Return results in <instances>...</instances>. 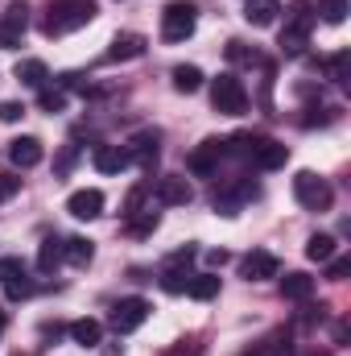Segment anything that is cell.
Listing matches in <instances>:
<instances>
[{
    "label": "cell",
    "mask_w": 351,
    "mask_h": 356,
    "mask_svg": "<svg viewBox=\"0 0 351 356\" xmlns=\"http://www.w3.org/2000/svg\"><path fill=\"white\" fill-rule=\"evenodd\" d=\"M228 149H236L240 158H248L257 170H281L289 162V149L281 141H273V137H261V133H240V137L228 141Z\"/></svg>",
    "instance_id": "cell-1"
},
{
    "label": "cell",
    "mask_w": 351,
    "mask_h": 356,
    "mask_svg": "<svg viewBox=\"0 0 351 356\" xmlns=\"http://www.w3.org/2000/svg\"><path fill=\"white\" fill-rule=\"evenodd\" d=\"M95 21V0H54L46 21H42V33L46 38H62V33H75Z\"/></svg>",
    "instance_id": "cell-2"
},
{
    "label": "cell",
    "mask_w": 351,
    "mask_h": 356,
    "mask_svg": "<svg viewBox=\"0 0 351 356\" xmlns=\"http://www.w3.org/2000/svg\"><path fill=\"white\" fill-rule=\"evenodd\" d=\"M314 21H318V13H314V4H310V0L289 4L285 25H281V50H285V54H302V50H306V42H310Z\"/></svg>",
    "instance_id": "cell-3"
},
{
    "label": "cell",
    "mask_w": 351,
    "mask_h": 356,
    "mask_svg": "<svg viewBox=\"0 0 351 356\" xmlns=\"http://www.w3.org/2000/svg\"><path fill=\"white\" fill-rule=\"evenodd\" d=\"M194 25H198L194 0H170V4L162 8V38H166V42H186V38L194 33Z\"/></svg>",
    "instance_id": "cell-4"
},
{
    "label": "cell",
    "mask_w": 351,
    "mask_h": 356,
    "mask_svg": "<svg viewBox=\"0 0 351 356\" xmlns=\"http://www.w3.org/2000/svg\"><path fill=\"white\" fill-rule=\"evenodd\" d=\"M211 104H215V112H223V116H244V112H248V88H244V79L219 75V79L211 83Z\"/></svg>",
    "instance_id": "cell-5"
},
{
    "label": "cell",
    "mask_w": 351,
    "mask_h": 356,
    "mask_svg": "<svg viewBox=\"0 0 351 356\" xmlns=\"http://www.w3.org/2000/svg\"><path fill=\"white\" fill-rule=\"evenodd\" d=\"M293 199H298L306 211H327L331 199H335V191H331L327 178H318L314 170H298V178H293Z\"/></svg>",
    "instance_id": "cell-6"
},
{
    "label": "cell",
    "mask_w": 351,
    "mask_h": 356,
    "mask_svg": "<svg viewBox=\"0 0 351 356\" xmlns=\"http://www.w3.org/2000/svg\"><path fill=\"white\" fill-rule=\"evenodd\" d=\"M149 311H153V307H149L145 298H137V294H132V298H120V302L112 307V327H116L120 336H128V332H137V327L149 319Z\"/></svg>",
    "instance_id": "cell-7"
},
{
    "label": "cell",
    "mask_w": 351,
    "mask_h": 356,
    "mask_svg": "<svg viewBox=\"0 0 351 356\" xmlns=\"http://www.w3.org/2000/svg\"><path fill=\"white\" fill-rule=\"evenodd\" d=\"M0 286H4V294H8L12 302H21V298H29V294H33V277L25 273V266H21L17 257L0 261Z\"/></svg>",
    "instance_id": "cell-8"
},
{
    "label": "cell",
    "mask_w": 351,
    "mask_h": 356,
    "mask_svg": "<svg viewBox=\"0 0 351 356\" xmlns=\"http://www.w3.org/2000/svg\"><path fill=\"white\" fill-rule=\"evenodd\" d=\"M25 25H29V4H25V0H12V4L4 8V21H0V46L12 50V46L21 42Z\"/></svg>",
    "instance_id": "cell-9"
},
{
    "label": "cell",
    "mask_w": 351,
    "mask_h": 356,
    "mask_svg": "<svg viewBox=\"0 0 351 356\" xmlns=\"http://www.w3.org/2000/svg\"><path fill=\"white\" fill-rule=\"evenodd\" d=\"M153 199H157L162 207H186V203L194 199V186H190L186 178H178V175H166V178H157Z\"/></svg>",
    "instance_id": "cell-10"
},
{
    "label": "cell",
    "mask_w": 351,
    "mask_h": 356,
    "mask_svg": "<svg viewBox=\"0 0 351 356\" xmlns=\"http://www.w3.org/2000/svg\"><path fill=\"white\" fill-rule=\"evenodd\" d=\"M240 273H244L248 282H268V277H277V273H281V261H277L268 249H252V253L240 261Z\"/></svg>",
    "instance_id": "cell-11"
},
{
    "label": "cell",
    "mask_w": 351,
    "mask_h": 356,
    "mask_svg": "<svg viewBox=\"0 0 351 356\" xmlns=\"http://www.w3.org/2000/svg\"><path fill=\"white\" fill-rule=\"evenodd\" d=\"M145 54V38L141 33H132V29H124V33H116L112 38V46H108V63H132V58H141Z\"/></svg>",
    "instance_id": "cell-12"
},
{
    "label": "cell",
    "mask_w": 351,
    "mask_h": 356,
    "mask_svg": "<svg viewBox=\"0 0 351 356\" xmlns=\"http://www.w3.org/2000/svg\"><path fill=\"white\" fill-rule=\"evenodd\" d=\"M67 211H71L75 220H95V216H103V191H95V186L75 191V195L67 199Z\"/></svg>",
    "instance_id": "cell-13"
},
{
    "label": "cell",
    "mask_w": 351,
    "mask_h": 356,
    "mask_svg": "<svg viewBox=\"0 0 351 356\" xmlns=\"http://www.w3.org/2000/svg\"><path fill=\"white\" fill-rule=\"evenodd\" d=\"M228 154V141H219V137H207L194 154H190V170L194 175H211L215 166H219V158Z\"/></svg>",
    "instance_id": "cell-14"
},
{
    "label": "cell",
    "mask_w": 351,
    "mask_h": 356,
    "mask_svg": "<svg viewBox=\"0 0 351 356\" xmlns=\"http://www.w3.org/2000/svg\"><path fill=\"white\" fill-rule=\"evenodd\" d=\"M157 141H162V137H157V133H149V129H145V133H137V137L124 145L128 162H141L145 170H153V162H157Z\"/></svg>",
    "instance_id": "cell-15"
},
{
    "label": "cell",
    "mask_w": 351,
    "mask_h": 356,
    "mask_svg": "<svg viewBox=\"0 0 351 356\" xmlns=\"http://www.w3.org/2000/svg\"><path fill=\"white\" fill-rule=\"evenodd\" d=\"M42 158H46V149H42V141H37V137H17V141L8 145V162H12V166H21V170H33Z\"/></svg>",
    "instance_id": "cell-16"
},
{
    "label": "cell",
    "mask_w": 351,
    "mask_h": 356,
    "mask_svg": "<svg viewBox=\"0 0 351 356\" xmlns=\"http://www.w3.org/2000/svg\"><path fill=\"white\" fill-rule=\"evenodd\" d=\"M91 162H95L99 175H120V170L128 166V154H124V145H99V149L91 154Z\"/></svg>",
    "instance_id": "cell-17"
},
{
    "label": "cell",
    "mask_w": 351,
    "mask_h": 356,
    "mask_svg": "<svg viewBox=\"0 0 351 356\" xmlns=\"http://www.w3.org/2000/svg\"><path fill=\"white\" fill-rule=\"evenodd\" d=\"M62 257H67V241L62 236H46L42 249H37V269L42 273H54V269L62 266Z\"/></svg>",
    "instance_id": "cell-18"
},
{
    "label": "cell",
    "mask_w": 351,
    "mask_h": 356,
    "mask_svg": "<svg viewBox=\"0 0 351 356\" xmlns=\"http://www.w3.org/2000/svg\"><path fill=\"white\" fill-rule=\"evenodd\" d=\"M281 294L293 298V302H306V298L314 294V277H310V273H285V277H281Z\"/></svg>",
    "instance_id": "cell-19"
},
{
    "label": "cell",
    "mask_w": 351,
    "mask_h": 356,
    "mask_svg": "<svg viewBox=\"0 0 351 356\" xmlns=\"http://www.w3.org/2000/svg\"><path fill=\"white\" fill-rule=\"evenodd\" d=\"M277 13H281V4H277V0H248L244 21H248V25H257V29H264V25H273V21H277Z\"/></svg>",
    "instance_id": "cell-20"
},
{
    "label": "cell",
    "mask_w": 351,
    "mask_h": 356,
    "mask_svg": "<svg viewBox=\"0 0 351 356\" xmlns=\"http://www.w3.org/2000/svg\"><path fill=\"white\" fill-rule=\"evenodd\" d=\"M248 356H289V332L285 327H277V332H268L261 344H252Z\"/></svg>",
    "instance_id": "cell-21"
},
{
    "label": "cell",
    "mask_w": 351,
    "mask_h": 356,
    "mask_svg": "<svg viewBox=\"0 0 351 356\" xmlns=\"http://www.w3.org/2000/svg\"><path fill=\"white\" fill-rule=\"evenodd\" d=\"M186 294H190V298H198V302L215 298V294H219V273H190Z\"/></svg>",
    "instance_id": "cell-22"
},
{
    "label": "cell",
    "mask_w": 351,
    "mask_h": 356,
    "mask_svg": "<svg viewBox=\"0 0 351 356\" xmlns=\"http://www.w3.org/2000/svg\"><path fill=\"white\" fill-rule=\"evenodd\" d=\"M99 336H103V323H99V319H75V323H71V340L83 344V348H95Z\"/></svg>",
    "instance_id": "cell-23"
},
{
    "label": "cell",
    "mask_w": 351,
    "mask_h": 356,
    "mask_svg": "<svg viewBox=\"0 0 351 356\" xmlns=\"http://www.w3.org/2000/svg\"><path fill=\"white\" fill-rule=\"evenodd\" d=\"M17 79H21L25 88H42V83L50 79V71H46L42 58H25V63H17Z\"/></svg>",
    "instance_id": "cell-24"
},
{
    "label": "cell",
    "mask_w": 351,
    "mask_h": 356,
    "mask_svg": "<svg viewBox=\"0 0 351 356\" xmlns=\"http://www.w3.org/2000/svg\"><path fill=\"white\" fill-rule=\"evenodd\" d=\"M306 257H310V261H331V257H335V236L314 232V236L306 241Z\"/></svg>",
    "instance_id": "cell-25"
},
{
    "label": "cell",
    "mask_w": 351,
    "mask_h": 356,
    "mask_svg": "<svg viewBox=\"0 0 351 356\" xmlns=\"http://www.w3.org/2000/svg\"><path fill=\"white\" fill-rule=\"evenodd\" d=\"M91 257H95V245H91L87 236H71V241H67V261H71V266H91Z\"/></svg>",
    "instance_id": "cell-26"
},
{
    "label": "cell",
    "mask_w": 351,
    "mask_h": 356,
    "mask_svg": "<svg viewBox=\"0 0 351 356\" xmlns=\"http://www.w3.org/2000/svg\"><path fill=\"white\" fill-rule=\"evenodd\" d=\"M323 71H327V79H335V83H348L351 54H348V50H339V54H331V58H323Z\"/></svg>",
    "instance_id": "cell-27"
},
{
    "label": "cell",
    "mask_w": 351,
    "mask_h": 356,
    "mask_svg": "<svg viewBox=\"0 0 351 356\" xmlns=\"http://www.w3.org/2000/svg\"><path fill=\"white\" fill-rule=\"evenodd\" d=\"M174 88L182 95H194V91L203 88V71L198 67H174Z\"/></svg>",
    "instance_id": "cell-28"
},
{
    "label": "cell",
    "mask_w": 351,
    "mask_h": 356,
    "mask_svg": "<svg viewBox=\"0 0 351 356\" xmlns=\"http://www.w3.org/2000/svg\"><path fill=\"white\" fill-rule=\"evenodd\" d=\"M318 13H323L327 25H339L348 17V0H318Z\"/></svg>",
    "instance_id": "cell-29"
},
{
    "label": "cell",
    "mask_w": 351,
    "mask_h": 356,
    "mask_svg": "<svg viewBox=\"0 0 351 356\" xmlns=\"http://www.w3.org/2000/svg\"><path fill=\"white\" fill-rule=\"evenodd\" d=\"M37 104H42L46 112H62V108H67V91H58V88H42V91H37Z\"/></svg>",
    "instance_id": "cell-30"
},
{
    "label": "cell",
    "mask_w": 351,
    "mask_h": 356,
    "mask_svg": "<svg viewBox=\"0 0 351 356\" xmlns=\"http://www.w3.org/2000/svg\"><path fill=\"white\" fill-rule=\"evenodd\" d=\"M132 224H128V232L132 236H149L153 228H157V211H145V216H128Z\"/></svg>",
    "instance_id": "cell-31"
},
{
    "label": "cell",
    "mask_w": 351,
    "mask_h": 356,
    "mask_svg": "<svg viewBox=\"0 0 351 356\" xmlns=\"http://www.w3.org/2000/svg\"><path fill=\"white\" fill-rule=\"evenodd\" d=\"M21 116H25V108H21L17 99H4V104H0V120H4V124H17Z\"/></svg>",
    "instance_id": "cell-32"
},
{
    "label": "cell",
    "mask_w": 351,
    "mask_h": 356,
    "mask_svg": "<svg viewBox=\"0 0 351 356\" xmlns=\"http://www.w3.org/2000/svg\"><path fill=\"white\" fill-rule=\"evenodd\" d=\"M17 191H21V178H12V175H0V203H4V199H12Z\"/></svg>",
    "instance_id": "cell-33"
},
{
    "label": "cell",
    "mask_w": 351,
    "mask_h": 356,
    "mask_svg": "<svg viewBox=\"0 0 351 356\" xmlns=\"http://www.w3.org/2000/svg\"><path fill=\"white\" fill-rule=\"evenodd\" d=\"M348 269H351V261H348V257L331 261V282H343V277H348Z\"/></svg>",
    "instance_id": "cell-34"
},
{
    "label": "cell",
    "mask_w": 351,
    "mask_h": 356,
    "mask_svg": "<svg viewBox=\"0 0 351 356\" xmlns=\"http://www.w3.org/2000/svg\"><path fill=\"white\" fill-rule=\"evenodd\" d=\"M170 356H198V340H182Z\"/></svg>",
    "instance_id": "cell-35"
},
{
    "label": "cell",
    "mask_w": 351,
    "mask_h": 356,
    "mask_svg": "<svg viewBox=\"0 0 351 356\" xmlns=\"http://www.w3.org/2000/svg\"><path fill=\"white\" fill-rule=\"evenodd\" d=\"M207 261H211V266L219 269V266H228V261H232V257H228V253H223V249H215V253H207Z\"/></svg>",
    "instance_id": "cell-36"
},
{
    "label": "cell",
    "mask_w": 351,
    "mask_h": 356,
    "mask_svg": "<svg viewBox=\"0 0 351 356\" xmlns=\"http://www.w3.org/2000/svg\"><path fill=\"white\" fill-rule=\"evenodd\" d=\"M4 323H8V315H4V307H0V332H4Z\"/></svg>",
    "instance_id": "cell-37"
},
{
    "label": "cell",
    "mask_w": 351,
    "mask_h": 356,
    "mask_svg": "<svg viewBox=\"0 0 351 356\" xmlns=\"http://www.w3.org/2000/svg\"><path fill=\"white\" fill-rule=\"evenodd\" d=\"M17 356H21V353H17Z\"/></svg>",
    "instance_id": "cell-38"
}]
</instances>
